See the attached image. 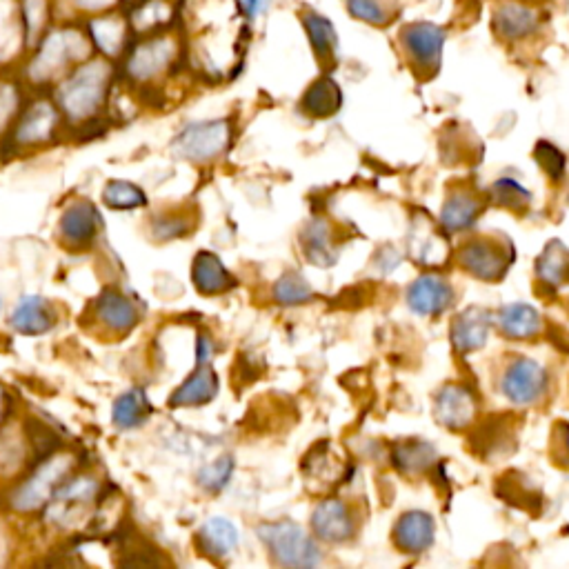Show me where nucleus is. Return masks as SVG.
Wrapping results in <instances>:
<instances>
[{"label": "nucleus", "instance_id": "nucleus-1", "mask_svg": "<svg viewBox=\"0 0 569 569\" xmlns=\"http://www.w3.org/2000/svg\"><path fill=\"white\" fill-rule=\"evenodd\" d=\"M274 561L285 567H314L321 563V552L301 525L292 521L263 523L256 529Z\"/></svg>", "mask_w": 569, "mask_h": 569}, {"label": "nucleus", "instance_id": "nucleus-2", "mask_svg": "<svg viewBox=\"0 0 569 569\" xmlns=\"http://www.w3.org/2000/svg\"><path fill=\"white\" fill-rule=\"evenodd\" d=\"M447 43V32L432 21H414L398 32L407 63L423 78L434 76L443 63V52Z\"/></svg>", "mask_w": 569, "mask_h": 569}, {"label": "nucleus", "instance_id": "nucleus-3", "mask_svg": "<svg viewBox=\"0 0 569 569\" xmlns=\"http://www.w3.org/2000/svg\"><path fill=\"white\" fill-rule=\"evenodd\" d=\"M107 87V69L101 63H92L78 69L74 76L61 87L58 98H61V107L74 121H83V118L92 116L98 107H101L105 98Z\"/></svg>", "mask_w": 569, "mask_h": 569}, {"label": "nucleus", "instance_id": "nucleus-4", "mask_svg": "<svg viewBox=\"0 0 569 569\" xmlns=\"http://www.w3.org/2000/svg\"><path fill=\"white\" fill-rule=\"evenodd\" d=\"M229 141H232V125L223 118L192 123L174 138V152L192 163H209L225 152Z\"/></svg>", "mask_w": 569, "mask_h": 569}, {"label": "nucleus", "instance_id": "nucleus-5", "mask_svg": "<svg viewBox=\"0 0 569 569\" xmlns=\"http://www.w3.org/2000/svg\"><path fill=\"white\" fill-rule=\"evenodd\" d=\"M541 29L543 12L532 0H498L492 9V32L503 43H525Z\"/></svg>", "mask_w": 569, "mask_h": 569}, {"label": "nucleus", "instance_id": "nucleus-6", "mask_svg": "<svg viewBox=\"0 0 569 569\" xmlns=\"http://www.w3.org/2000/svg\"><path fill=\"white\" fill-rule=\"evenodd\" d=\"M458 263L481 281H501L507 274L512 254L507 256L505 247L498 245L492 238H474L458 252Z\"/></svg>", "mask_w": 569, "mask_h": 569}, {"label": "nucleus", "instance_id": "nucleus-7", "mask_svg": "<svg viewBox=\"0 0 569 569\" xmlns=\"http://www.w3.org/2000/svg\"><path fill=\"white\" fill-rule=\"evenodd\" d=\"M69 458L54 456L45 461L38 472L14 494V507L21 512H32V509L45 505L52 494L61 487V481L69 469Z\"/></svg>", "mask_w": 569, "mask_h": 569}, {"label": "nucleus", "instance_id": "nucleus-8", "mask_svg": "<svg viewBox=\"0 0 569 569\" xmlns=\"http://www.w3.org/2000/svg\"><path fill=\"white\" fill-rule=\"evenodd\" d=\"M503 394L516 405H532L545 394L547 374L532 358H516L503 374Z\"/></svg>", "mask_w": 569, "mask_h": 569}, {"label": "nucleus", "instance_id": "nucleus-9", "mask_svg": "<svg viewBox=\"0 0 569 569\" xmlns=\"http://www.w3.org/2000/svg\"><path fill=\"white\" fill-rule=\"evenodd\" d=\"M312 532L323 543H345L356 532L352 509L338 498H325L312 514Z\"/></svg>", "mask_w": 569, "mask_h": 569}, {"label": "nucleus", "instance_id": "nucleus-10", "mask_svg": "<svg viewBox=\"0 0 569 569\" xmlns=\"http://www.w3.org/2000/svg\"><path fill=\"white\" fill-rule=\"evenodd\" d=\"M101 225V214L92 203L76 201L63 212L61 223H58V234L69 247L81 249L94 241L98 232H101Z\"/></svg>", "mask_w": 569, "mask_h": 569}, {"label": "nucleus", "instance_id": "nucleus-11", "mask_svg": "<svg viewBox=\"0 0 569 569\" xmlns=\"http://www.w3.org/2000/svg\"><path fill=\"white\" fill-rule=\"evenodd\" d=\"M301 25L318 63L332 67L338 58V47H341V38H338L332 18L321 14L314 7H305L301 12Z\"/></svg>", "mask_w": 569, "mask_h": 569}, {"label": "nucleus", "instance_id": "nucleus-12", "mask_svg": "<svg viewBox=\"0 0 569 569\" xmlns=\"http://www.w3.org/2000/svg\"><path fill=\"white\" fill-rule=\"evenodd\" d=\"M454 303V289L445 278L425 274L409 285L407 289V305L414 314L436 316Z\"/></svg>", "mask_w": 569, "mask_h": 569}, {"label": "nucleus", "instance_id": "nucleus-13", "mask_svg": "<svg viewBox=\"0 0 569 569\" xmlns=\"http://www.w3.org/2000/svg\"><path fill=\"white\" fill-rule=\"evenodd\" d=\"M94 314L114 334H129L138 325V318H141L136 303L123 292H118V289H105L96 298Z\"/></svg>", "mask_w": 569, "mask_h": 569}, {"label": "nucleus", "instance_id": "nucleus-14", "mask_svg": "<svg viewBox=\"0 0 569 569\" xmlns=\"http://www.w3.org/2000/svg\"><path fill=\"white\" fill-rule=\"evenodd\" d=\"M436 523L427 512H407L394 525V545L407 554H421L432 547Z\"/></svg>", "mask_w": 569, "mask_h": 569}, {"label": "nucleus", "instance_id": "nucleus-15", "mask_svg": "<svg viewBox=\"0 0 569 569\" xmlns=\"http://www.w3.org/2000/svg\"><path fill=\"white\" fill-rule=\"evenodd\" d=\"M436 421L447 429H463L472 423L476 403L469 389L461 385H447L441 394L436 396Z\"/></svg>", "mask_w": 569, "mask_h": 569}, {"label": "nucleus", "instance_id": "nucleus-16", "mask_svg": "<svg viewBox=\"0 0 569 569\" xmlns=\"http://www.w3.org/2000/svg\"><path fill=\"white\" fill-rule=\"evenodd\" d=\"M56 325V314L43 296H23L14 307L12 327L18 334L41 336Z\"/></svg>", "mask_w": 569, "mask_h": 569}, {"label": "nucleus", "instance_id": "nucleus-17", "mask_svg": "<svg viewBox=\"0 0 569 569\" xmlns=\"http://www.w3.org/2000/svg\"><path fill=\"white\" fill-rule=\"evenodd\" d=\"M218 392V378L209 363L196 365L194 374L169 396V405L172 407H201L209 401H214Z\"/></svg>", "mask_w": 569, "mask_h": 569}, {"label": "nucleus", "instance_id": "nucleus-18", "mask_svg": "<svg viewBox=\"0 0 569 569\" xmlns=\"http://www.w3.org/2000/svg\"><path fill=\"white\" fill-rule=\"evenodd\" d=\"M192 281L205 296H218L236 285L234 276L227 272L221 258L212 252H198L192 265Z\"/></svg>", "mask_w": 569, "mask_h": 569}, {"label": "nucleus", "instance_id": "nucleus-19", "mask_svg": "<svg viewBox=\"0 0 569 569\" xmlns=\"http://www.w3.org/2000/svg\"><path fill=\"white\" fill-rule=\"evenodd\" d=\"M483 212V198L469 189H458L447 198L441 212V225L445 232H463L472 227Z\"/></svg>", "mask_w": 569, "mask_h": 569}, {"label": "nucleus", "instance_id": "nucleus-20", "mask_svg": "<svg viewBox=\"0 0 569 569\" xmlns=\"http://www.w3.org/2000/svg\"><path fill=\"white\" fill-rule=\"evenodd\" d=\"M174 58V43L169 41H154L143 47H138L127 63L129 76H134L136 81H149L156 74H161L163 69L169 67Z\"/></svg>", "mask_w": 569, "mask_h": 569}, {"label": "nucleus", "instance_id": "nucleus-21", "mask_svg": "<svg viewBox=\"0 0 569 569\" xmlns=\"http://www.w3.org/2000/svg\"><path fill=\"white\" fill-rule=\"evenodd\" d=\"M489 316L483 309H467L452 325V343L461 354L476 352L487 343Z\"/></svg>", "mask_w": 569, "mask_h": 569}, {"label": "nucleus", "instance_id": "nucleus-22", "mask_svg": "<svg viewBox=\"0 0 569 569\" xmlns=\"http://www.w3.org/2000/svg\"><path fill=\"white\" fill-rule=\"evenodd\" d=\"M341 105H343V92L329 74L321 76L316 83L309 85L301 101L303 112L314 118L334 116L338 109H341Z\"/></svg>", "mask_w": 569, "mask_h": 569}, {"label": "nucleus", "instance_id": "nucleus-23", "mask_svg": "<svg viewBox=\"0 0 569 569\" xmlns=\"http://www.w3.org/2000/svg\"><path fill=\"white\" fill-rule=\"evenodd\" d=\"M238 545V529L227 518H209V521L198 532V547L203 549L207 556L212 558H225L236 549Z\"/></svg>", "mask_w": 569, "mask_h": 569}, {"label": "nucleus", "instance_id": "nucleus-24", "mask_svg": "<svg viewBox=\"0 0 569 569\" xmlns=\"http://www.w3.org/2000/svg\"><path fill=\"white\" fill-rule=\"evenodd\" d=\"M56 121H58L56 109L49 103H38L29 109V112L23 116V121L18 123L16 141L23 145L49 141L56 129Z\"/></svg>", "mask_w": 569, "mask_h": 569}, {"label": "nucleus", "instance_id": "nucleus-25", "mask_svg": "<svg viewBox=\"0 0 569 569\" xmlns=\"http://www.w3.org/2000/svg\"><path fill=\"white\" fill-rule=\"evenodd\" d=\"M496 323L501 325L503 334H507L509 338H532L541 332L543 327L541 314H538L532 305L525 303L503 307L501 312H498Z\"/></svg>", "mask_w": 569, "mask_h": 569}, {"label": "nucleus", "instance_id": "nucleus-26", "mask_svg": "<svg viewBox=\"0 0 569 569\" xmlns=\"http://www.w3.org/2000/svg\"><path fill=\"white\" fill-rule=\"evenodd\" d=\"M149 414H152V405H149L143 389H129V392L116 398L112 407V421L121 429H134L143 425Z\"/></svg>", "mask_w": 569, "mask_h": 569}, {"label": "nucleus", "instance_id": "nucleus-27", "mask_svg": "<svg viewBox=\"0 0 569 569\" xmlns=\"http://www.w3.org/2000/svg\"><path fill=\"white\" fill-rule=\"evenodd\" d=\"M536 269L541 281L554 287L565 285L569 281V249L561 241H552L538 258Z\"/></svg>", "mask_w": 569, "mask_h": 569}, {"label": "nucleus", "instance_id": "nucleus-28", "mask_svg": "<svg viewBox=\"0 0 569 569\" xmlns=\"http://www.w3.org/2000/svg\"><path fill=\"white\" fill-rule=\"evenodd\" d=\"M347 14L372 27H387L394 23L396 9L389 0H345Z\"/></svg>", "mask_w": 569, "mask_h": 569}, {"label": "nucleus", "instance_id": "nucleus-29", "mask_svg": "<svg viewBox=\"0 0 569 569\" xmlns=\"http://www.w3.org/2000/svg\"><path fill=\"white\" fill-rule=\"evenodd\" d=\"M303 247L309 261L318 267H329L336 263L334 247L329 243V229L323 221H314L303 232Z\"/></svg>", "mask_w": 569, "mask_h": 569}, {"label": "nucleus", "instance_id": "nucleus-30", "mask_svg": "<svg viewBox=\"0 0 569 569\" xmlns=\"http://www.w3.org/2000/svg\"><path fill=\"white\" fill-rule=\"evenodd\" d=\"M103 201L109 209H118V212H129V209H138L147 205V196L138 185L129 181H109L105 185Z\"/></svg>", "mask_w": 569, "mask_h": 569}, {"label": "nucleus", "instance_id": "nucleus-31", "mask_svg": "<svg viewBox=\"0 0 569 569\" xmlns=\"http://www.w3.org/2000/svg\"><path fill=\"white\" fill-rule=\"evenodd\" d=\"M274 296H276V301L283 305H303L307 301H312L314 292L301 274L289 272L276 283Z\"/></svg>", "mask_w": 569, "mask_h": 569}, {"label": "nucleus", "instance_id": "nucleus-32", "mask_svg": "<svg viewBox=\"0 0 569 569\" xmlns=\"http://www.w3.org/2000/svg\"><path fill=\"white\" fill-rule=\"evenodd\" d=\"M394 461L398 469H405V472H423L425 467L436 461V452L427 443L401 445L396 449Z\"/></svg>", "mask_w": 569, "mask_h": 569}, {"label": "nucleus", "instance_id": "nucleus-33", "mask_svg": "<svg viewBox=\"0 0 569 569\" xmlns=\"http://www.w3.org/2000/svg\"><path fill=\"white\" fill-rule=\"evenodd\" d=\"M234 474V458L232 456H221L216 458L214 463L205 465L201 472H198V483L205 487L207 492H221V489L229 483V478Z\"/></svg>", "mask_w": 569, "mask_h": 569}, {"label": "nucleus", "instance_id": "nucleus-34", "mask_svg": "<svg viewBox=\"0 0 569 569\" xmlns=\"http://www.w3.org/2000/svg\"><path fill=\"white\" fill-rule=\"evenodd\" d=\"M492 194H494V201L503 207L509 209H523L529 205V192L523 189L518 183L509 181V178H503V181H498L492 187Z\"/></svg>", "mask_w": 569, "mask_h": 569}, {"label": "nucleus", "instance_id": "nucleus-35", "mask_svg": "<svg viewBox=\"0 0 569 569\" xmlns=\"http://www.w3.org/2000/svg\"><path fill=\"white\" fill-rule=\"evenodd\" d=\"M536 158L538 165L543 167V172L552 178V181H561V176L565 172V156L561 149H556L549 143H538Z\"/></svg>", "mask_w": 569, "mask_h": 569}, {"label": "nucleus", "instance_id": "nucleus-36", "mask_svg": "<svg viewBox=\"0 0 569 569\" xmlns=\"http://www.w3.org/2000/svg\"><path fill=\"white\" fill-rule=\"evenodd\" d=\"M152 232L156 234L158 241H169V238L183 236L187 232V223L183 218H154Z\"/></svg>", "mask_w": 569, "mask_h": 569}, {"label": "nucleus", "instance_id": "nucleus-37", "mask_svg": "<svg viewBox=\"0 0 569 569\" xmlns=\"http://www.w3.org/2000/svg\"><path fill=\"white\" fill-rule=\"evenodd\" d=\"M234 5L238 9V14H241L247 23H254L269 12L272 0H234Z\"/></svg>", "mask_w": 569, "mask_h": 569}, {"label": "nucleus", "instance_id": "nucleus-38", "mask_svg": "<svg viewBox=\"0 0 569 569\" xmlns=\"http://www.w3.org/2000/svg\"><path fill=\"white\" fill-rule=\"evenodd\" d=\"M209 358H212V341H209L207 336H198V343H196V365L209 363Z\"/></svg>", "mask_w": 569, "mask_h": 569}, {"label": "nucleus", "instance_id": "nucleus-39", "mask_svg": "<svg viewBox=\"0 0 569 569\" xmlns=\"http://www.w3.org/2000/svg\"><path fill=\"white\" fill-rule=\"evenodd\" d=\"M5 414V392H3V387H0V418H3Z\"/></svg>", "mask_w": 569, "mask_h": 569}, {"label": "nucleus", "instance_id": "nucleus-40", "mask_svg": "<svg viewBox=\"0 0 569 569\" xmlns=\"http://www.w3.org/2000/svg\"><path fill=\"white\" fill-rule=\"evenodd\" d=\"M0 309H3V301H0Z\"/></svg>", "mask_w": 569, "mask_h": 569}]
</instances>
